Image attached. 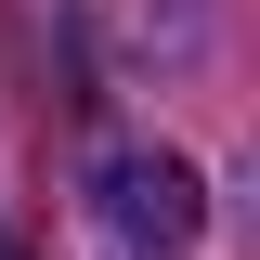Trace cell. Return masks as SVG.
I'll list each match as a JSON object with an SVG mask.
<instances>
[{
    "label": "cell",
    "mask_w": 260,
    "mask_h": 260,
    "mask_svg": "<svg viewBox=\"0 0 260 260\" xmlns=\"http://www.w3.org/2000/svg\"><path fill=\"white\" fill-rule=\"evenodd\" d=\"M104 208H117L130 247H182L195 234V169L182 156H130V169H104Z\"/></svg>",
    "instance_id": "1"
}]
</instances>
